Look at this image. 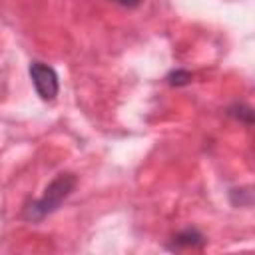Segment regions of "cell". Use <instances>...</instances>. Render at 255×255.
Returning a JSON list of instances; mask_svg holds the SVG:
<instances>
[{"label": "cell", "mask_w": 255, "mask_h": 255, "mask_svg": "<svg viewBox=\"0 0 255 255\" xmlns=\"http://www.w3.org/2000/svg\"><path fill=\"white\" fill-rule=\"evenodd\" d=\"M76 175L74 173H58L44 189V195L26 203L24 211H22V217L26 221H32V223H38L42 221L44 217H48L50 213H54L70 195L72 191L76 189Z\"/></svg>", "instance_id": "obj_1"}, {"label": "cell", "mask_w": 255, "mask_h": 255, "mask_svg": "<svg viewBox=\"0 0 255 255\" xmlns=\"http://www.w3.org/2000/svg\"><path fill=\"white\" fill-rule=\"evenodd\" d=\"M28 74L32 78V84L36 88V94L40 96V100L44 102H52L58 92H60V82H58V74L52 66L44 64V62H30L28 66Z\"/></svg>", "instance_id": "obj_2"}, {"label": "cell", "mask_w": 255, "mask_h": 255, "mask_svg": "<svg viewBox=\"0 0 255 255\" xmlns=\"http://www.w3.org/2000/svg\"><path fill=\"white\" fill-rule=\"evenodd\" d=\"M201 245H205L203 233H199L193 227H187V229H183V231H179V233L173 235L169 249H197Z\"/></svg>", "instance_id": "obj_3"}, {"label": "cell", "mask_w": 255, "mask_h": 255, "mask_svg": "<svg viewBox=\"0 0 255 255\" xmlns=\"http://www.w3.org/2000/svg\"><path fill=\"white\" fill-rule=\"evenodd\" d=\"M227 114L235 120H239L241 124L247 126H255V108L247 106V104H233L227 108Z\"/></svg>", "instance_id": "obj_4"}, {"label": "cell", "mask_w": 255, "mask_h": 255, "mask_svg": "<svg viewBox=\"0 0 255 255\" xmlns=\"http://www.w3.org/2000/svg\"><path fill=\"white\" fill-rule=\"evenodd\" d=\"M229 199H231L233 205H239V207H243V205H253V203H255V187L251 185V187L233 189V191L229 193Z\"/></svg>", "instance_id": "obj_5"}, {"label": "cell", "mask_w": 255, "mask_h": 255, "mask_svg": "<svg viewBox=\"0 0 255 255\" xmlns=\"http://www.w3.org/2000/svg\"><path fill=\"white\" fill-rule=\"evenodd\" d=\"M167 82L171 86H177V88L179 86H187L191 82V72H187V70H173V72H169Z\"/></svg>", "instance_id": "obj_6"}, {"label": "cell", "mask_w": 255, "mask_h": 255, "mask_svg": "<svg viewBox=\"0 0 255 255\" xmlns=\"http://www.w3.org/2000/svg\"><path fill=\"white\" fill-rule=\"evenodd\" d=\"M114 2L120 4V6H124V8H135V6H139L141 0H114Z\"/></svg>", "instance_id": "obj_7"}]
</instances>
